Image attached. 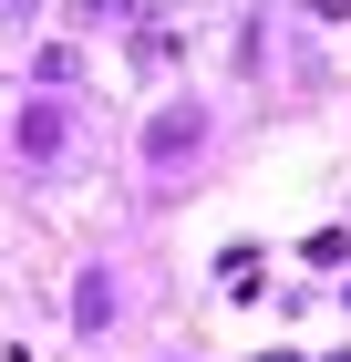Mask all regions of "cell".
Returning a JSON list of instances; mask_svg holds the SVG:
<instances>
[{
    "label": "cell",
    "mask_w": 351,
    "mask_h": 362,
    "mask_svg": "<svg viewBox=\"0 0 351 362\" xmlns=\"http://www.w3.org/2000/svg\"><path fill=\"white\" fill-rule=\"evenodd\" d=\"M196 145H207V114H196V104H165L155 124H145V166H186Z\"/></svg>",
    "instance_id": "6da1fadb"
},
{
    "label": "cell",
    "mask_w": 351,
    "mask_h": 362,
    "mask_svg": "<svg viewBox=\"0 0 351 362\" xmlns=\"http://www.w3.org/2000/svg\"><path fill=\"white\" fill-rule=\"evenodd\" d=\"M104 321H114V269H104V259H83V279H73V332L93 341Z\"/></svg>",
    "instance_id": "7a4b0ae2"
},
{
    "label": "cell",
    "mask_w": 351,
    "mask_h": 362,
    "mask_svg": "<svg viewBox=\"0 0 351 362\" xmlns=\"http://www.w3.org/2000/svg\"><path fill=\"white\" fill-rule=\"evenodd\" d=\"M21 156H62V104H31L21 114Z\"/></svg>",
    "instance_id": "3957f363"
}]
</instances>
